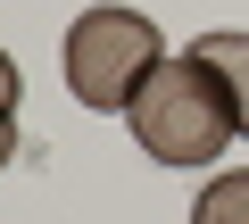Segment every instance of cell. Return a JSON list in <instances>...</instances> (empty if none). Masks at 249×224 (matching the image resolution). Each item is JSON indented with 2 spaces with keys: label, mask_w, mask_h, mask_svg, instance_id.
Segmentation results:
<instances>
[{
  "label": "cell",
  "mask_w": 249,
  "mask_h": 224,
  "mask_svg": "<svg viewBox=\"0 0 249 224\" xmlns=\"http://www.w3.org/2000/svg\"><path fill=\"white\" fill-rule=\"evenodd\" d=\"M124 125H133L142 158H158V166H216L224 141H241L224 83H216L191 50L150 67V83L133 91V108H124Z\"/></svg>",
  "instance_id": "1"
},
{
  "label": "cell",
  "mask_w": 249,
  "mask_h": 224,
  "mask_svg": "<svg viewBox=\"0 0 249 224\" xmlns=\"http://www.w3.org/2000/svg\"><path fill=\"white\" fill-rule=\"evenodd\" d=\"M158 58H166V42H158V25L142 9H83L67 25V50H58L67 91L83 108H133V91L150 83Z\"/></svg>",
  "instance_id": "2"
},
{
  "label": "cell",
  "mask_w": 249,
  "mask_h": 224,
  "mask_svg": "<svg viewBox=\"0 0 249 224\" xmlns=\"http://www.w3.org/2000/svg\"><path fill=\"white\" fill-rule=\"evenodd\" d=\"M191 58L224 83V100H232V125L249 133V34H199L191 42Z\"/></svg>",
  "instance_id": "3"
},
{
  "label": "cell",
  "mask_w": 249,
  "mask_h": 224,
  "mask_svg": "<svg viewBox=\"0 0 249 224\" xmlns=\"http://www.w3.org/2000/svg\"><path fill=\"white\" fill-rule=\"evenodd\" d=\"M191 224H249V166H224V174L191 199Z\"/></svg>",
  "instance_id": "4"
},
{
  "label": "cell",
  "mask_w": 249,
  "mask_h": 224,
  "mask_svg": "<svg viewBox=\"0 0 249 224\" xmlns=\"http://www.w3.org/2000/svg\"><path fill=\"white\" fill-rule=\"evenodd\" d=\"M17 91H25V75H17V58H9V50H0V108H9V117H17Z\"/></svg>",
  "instance_id": "5"
},
{
  "label": "cell",
  "mask_w": 249,
  "mask_h": 224,
  "mask_svg": "<svg viewBox=\"0 0 249 224\" xmlns=\"http://www.w3.org/2000/svg\"><path fill=\"white\" fill-rule=\"evenodd\" d=\"M9 158H17V117L0 108V166H9Z\"/></svg>",
  "instance_id": "6"
}]
</instances>
